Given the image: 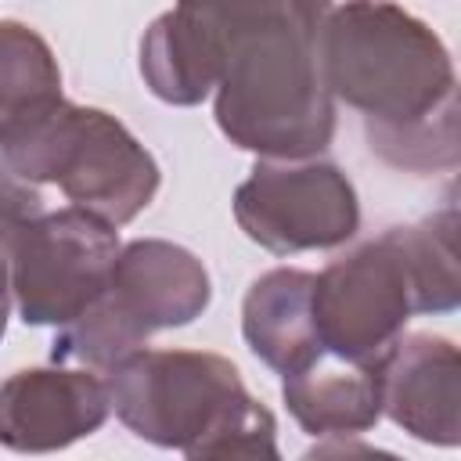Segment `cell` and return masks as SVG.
Returning <instances> with one entry per match:
<instances>
[{
    "label": "cell",
    "instance_id": "obj_1",
    "mask_svg": "<svg viewBox=\"0 0 461 461\" xmlns=\"http://www.w3.org/2000/svg\"><path fill=\"white\" fill-rule=\"evenodd\" d=\"M310 40L328 94L364 115V133L457 115L447 43L396 0H342Z\"/></svg>",
    "mask_w": 461,
    "mask_h": 461
},
{
    "label": "cell",
    "instance_id": "obj_2",
    "mask_svg": "<svg viewBox=\"0 0 461 461\" xmlns=\"http://www.w3.org/2000/svg\"><path fill=\"white\" fill-rule=\"evenodd\" d=\"M119 421L184 457H277V421L220 353L137 349L108 375Z\"/></svg>",
    "mask_w": 461,
    "mask_h": 461
},
{
    "label": "cell",
    "instance_id": "obj_3",
    "mask_svg": "<svg viewBox=\"0 0 461 461\" xmlns=\"http://www.w3.org/2000/svg\"><path fill=\"white\" fill-rule=\"evenodd\" d=\"M212 94L220 133L259 158H313L335 137V97L292 7L230 47Z\"/></svg>",
    "mask_w": 461,
    "mask_h": 461
},
{
    "label": "cell",
    "instance_id": "obj_4",
    "mask_svg": "<svg viewBox=\"0 0 461 461\" xmlns=\"http://www.w3.org/2000/svg\"><path fill=\"white\" fill-rule=\"evenodd\" d=\"M0 162L29 184H58L112 227L137 220L162 184L155 155L115 115L72 101L0 140Z\"/></svg>",
    "mask_w": 461,
    "mask_h": 461
},
{
    "label": "cell",
    "instance_id": "obj_5",
    "mask_svg": "<svg viewBox=\"0 0 461 461\" xmlns=\"http://www.w3.org/2000/svg\"><path fill=\"white\" fill-rule=\"evenodd\" d=\"M119 230L79 209L40 212L11 234V299L25 324L61 328L104 288L119 256Z\"/></svg>",
    "mask_w": 461,
    "mask_h": 461
},
{
    "label": "cell",
    "instance_id": "obj_6",
    "mask_svg": "<svg viewBox=\"0 0 461 461\" xmlns=\"http://www.w3.org/2000/svg\"><path fill=\"white\" fill-rule=\"evenodd\" d=\"M234 220L274 256L346 245L360 227L353 180L324 158H259L234 191Z\"/></svg>",
    "mask_w": 461,
    "mask_h": 461
},
{
    "label": "cell",
    "instance_id": "obj_7",
    "mask_svg": "<svg viewBox=\"0 0 461 461\" xmlns=\"http://www.w3.org/2000/svg\"><path fill=\"white\" fill-rule=\"evenodd\" d=\"M411 313H418L414 281L393 227L313 274V324L328 353L375 364Z\"/></svg>",
    "mask_w": 461,
    "mask_h": 461
},
{
    "label": "cell",
    "instance_id": "obj_8",
    "mask_svg": "<svg viewBox=\"0 0 461 461\" xmlns=\"http://www.w3.org/2000/svg\"><path fill=\"white\" fill-rule=\"evenodd\" d=\"M288 7L292 0H176L140 40L144 86L176 108L202 104L216 90L230 47Z\"/></svg>",
    "mask_w": 461,
    "mask_h": 461
},
{
    "label": "cell",
    "instance_id": "obj_9",
    "mask_svg": "<svg viewBox=\"0 0 461 461\" xmlns=\"http://www.w3.org/2000/svg\"><path fill=\"white\" fill-rule=\"evenodd\" d=\"M108 414V378L90 367H25L0 382V443L14 454L65 450L97 432Z\"/></svg>",
    "mask_w": 461,
    "mask_h": 461
},
{
    "label": "cell",
    "instance_id": "obj_10",
    "mask_svg": "<svg viewBox=\"0 0 461 461\" xmlns=\"http://www.w3.org/2000/svg\"><path fill=\"white\" fill-rule=\"evenodd\" d=\"M382 414L432 447L461 443V353L443 335H400L378 360Z\"/></svg>",
    "mask_w": 461,
    "mask_h": 461
},
{
    "label": "cell",
    "instance_id": "obj_11",
    "mask_svg": "<svg viewBox=\"0 0 461 461\" xmlns=\"http://www.w3.org/2000/svg\"><path fill=\"white\" fill-rule=\"evenodd\" d=\"M104 299L144 339L166 328H184L205 313L212 281L202 259L162 238H137L119 249Z\"/></svg>",
    "mask_w": 461,
    "mask_h": 461
},
{
    "label": "cell",
    "instance_id": "obj_12",
    "mask_svg": "<svg viewBox=\"0 0 461 461\" xmlns=\"http://www.w3.org/2000/svg\"><path fill=\"white\" fill-rule=\"evenodd\" d=\"M241 335L270 371L292 375L306 367L324 349L313 324V274L299 267L259 274L241 303Z\"/></svg>",
    "mask_w": 461,
    "mask_h": 461
},
{
    "label": "cell",
    "instance_id": "obj_13",
    "mask_svg": "<svg viewBox=\"0 0 461 461\" xmlns=\"http://www.w3.org/2000/svg\"><path fill=\"white\" fill-rule=\"evenodd\" d=\"M288 414L310 436H360L378 425L382 396L375 364H357L321 349L306 367L281 375Z\"/></svg>",
    "mask_w": 461,
    "mask_h": 461
},
{
    "label": "cell",
    "instance_id": "obj_14",
    "mask_svg": "<svg viewBox=\"0 0 461 461\" xmlns=\"http://www.w3.org/2000/svg\"><path fill=\"white\" fill-rule=\"evenodd\" d=\"M61 68L50 43L25 22L0 18V140L58 108Z\"/></svg>",
    "mask_w": 461,
    "mask_h": 461
},
{
    "label": "cell",
    "instance_id": "obj_15",
    "mask_svg": "<svg viewBox=\"0 0 461 461\" xmlns=\"http://www.w3.org/2000/svg\"><path fill=\"white\" fill-rule=\"evenodd\" d=\"M411 267L418 313H454L461 303L457 274V205H443L411 227H393Z\"/></svg>",
    "mask_w": 461,
    "mask_h": 461
},
{
    "label": "cell",
    "instance_id": "obj_16",
    "mask_svg": "<svg viewBox=\"0 0 461 461\" xmlns=\"http://www.w3.org/2000/svg\"><path fill=\"white\" fill-rule=\"evenodd\" d=\"M43 212V198L36 184L22 180L14 169L0 162V223H25Z\"/></svg>",
    "mask_w": 461,
    "mask_h": 461
},
{
    "label": "cell",
    "instance_id": "obj_17",
    "mask_svg": "<svg viewBox=\"0 0 461 461\" xmlns=\"http://www.w3.org/2000/svg\"><path fill=\"white\" fill-rule=\"evenodd\" d=\"M22 223H0V339L7 331V317H11V234L18 230Z\"/></svg>",
    "mask_w": 461,
    "mask_h": 461
}]
</instances>
